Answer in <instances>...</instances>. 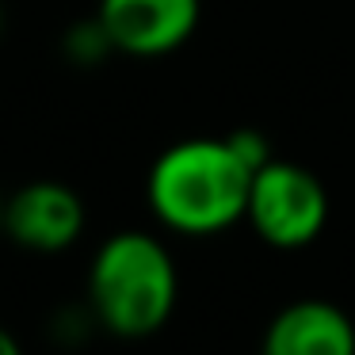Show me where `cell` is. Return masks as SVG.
I'll use <instances>...</instances> for the list:
<instances>
[{
	"instance_id": "8992f818",
	"label": "cell",
	"mask_w": 355,
	"mask_h": 355,
	"mask_svg": "<svg viewBox=\"0 0 355 355\" xmlns=\"http://www.w3.org/2000/svg\"><path fill=\"white\" fill-rule=\"evenodd\" d=\"M260 355H355V324L336 302H291L271 317Z\"/></svg>"
},
{
	"instance_id": "3957f363",
	"label": "cell",
	"mask_w": 355,
	"mask_h": 355,
	"mask_svg": "<svg viewBox=\"0 0 355 355\" xmlns=\"http://www.w3.org/2000/svg\"><path fill=\"white\" fill-rule=\"evenodd\" d=\"M245 222L271 248H306L329 222V191L309 168L275 157L252 176Z\"/></svg>"
},
{
	"instance_id": "6da1fadb",
	"label": "cell",
	"mask_w": 355,
	"mask_h": 355,
	"mask_svg": "<svg viewBox=\"0 0 355 355\" xmlns=\"http://www.w3.org/2000/svg\"><path fill=\"white\" fill-rule=\"evenodd\" d=\"M252 168L230 138H187L153 161L146 180L149 210L161 225L184 237H214L245 222Z\"/></svg>"
},
{
	"instance_id": "9c48e42d",
	"label": "cell",
	"mask_w": 355,
	"mask_h": 355,
	"mask_svg": "<svg viewBox=\"0 0 355 355\" xmlns=\"http://www.w3.org/2000/svg\"><path fill=\"white\" fill-rule=\"evenodd\" d=\"M0 355H24V347L16 344V336L8 329H0Z\"/></svg>"
},
{
	"instance_id": "ba28073f",
	"label": "cell",
	"mask_w": 355,
	"mask_h": 355,
	"mask_svg": "<svg viewBox=\"0 0 355 355\" xmlns=\"http://www.w3.org/2000/svg\"><path fill=\"white\" fill-rule=\"evenodd\" d=\"M225 138H230L233 149H237L241 161L252 168V176H256V172H260L268 161H275V153H271V141L263 138L260 130H248V126H245V130H233V134H225Z\"/></svg>"
},
{
	"instance_id": "7a4b0ae2",
	"label": "cell",
	"mask_w": 355,
	"mask_h": 355,
	"mask_svg": "<svg viewBox=\"0 0 355 355\" xmlns=\"http://www.w3.org/2000/svg\"><path fill=\"white\" fill-rule=\"evenodd\" d=\"M180 298V271L168 248L141 230H123L100 245L88 268V313L123 340L164 329Z\"/></svg>"
},
{
	"instance_id": "5b68a950",
	"label": "cell",
	"mask_w": 355,
	"mask_h": 355,
	"mask_svg": "<svg viewBox=\"0 0 355 355\" xmlns=\"http://www.w3.org/2000/svg\"><path fill=\"white\" fill-rule=\"evenodd\" d=\"M96 16L119 54L164 58L195 35L202 0H100Z\"/></svg>"
},
{
	"instance_id": "30bf717a",
	"label": "cell",
	"mask_w": 355,
	"mask_h": 355,
	"mask_svg": "<svg viewBox=\"0 0 355 355\" xmlns=\"http://www.w3.org/2000/svg\"><path fill=\"white\" fill-rule=\"evenodd\" d=\"M0 233H4V202H0Z\"/></svg>"
},
{
	"instance_id": "277c9868",
	"label": "cell",
	"mask_w": 355,
	"mask_h": 355,
	"mask_svg": "<svg viewBox=\"0 0 355 355\" xmlns=\"http://www.w3.org/2000/svg\"><path fill=\"white\" fill-rule=\"evenodd\" d=\"M88 222L85 199L62 180L24 184L4 202V233L31 252L54 256L80 241Z\"/></svg>"
},
{
	"instance_id": "8fae6325",
	"label": "cell",
	"mask_w": 355,
	"mask_h": 355,
	"mask_svg": "<svg viewBox=\"0 0 355 355\" xmlns=\"http://www.w3.org/2000/svg\"><path fill=\"white\" fill-rule=\"evenodd\" d=\"M0 31H4V16H0Z\"/></svg>"
},
{
	"instance_id": "52a82bcc",
	"label": "cell",
	"mask_w": 355,
	"mask_h": 355,
	"mask_svg": "<svg viewBox=\"0 0 355 355\" xmlns=\"http://www.w3.org/2000/svg\"><path fill=\"white\" fill-rule=\"evenodd\" d=\"M65 54L77 65H96L107 54H115V42H111L107 27L100 24V16L85 19V24H73L69 31H65Z\"/></svg>"
}]
</instances>
